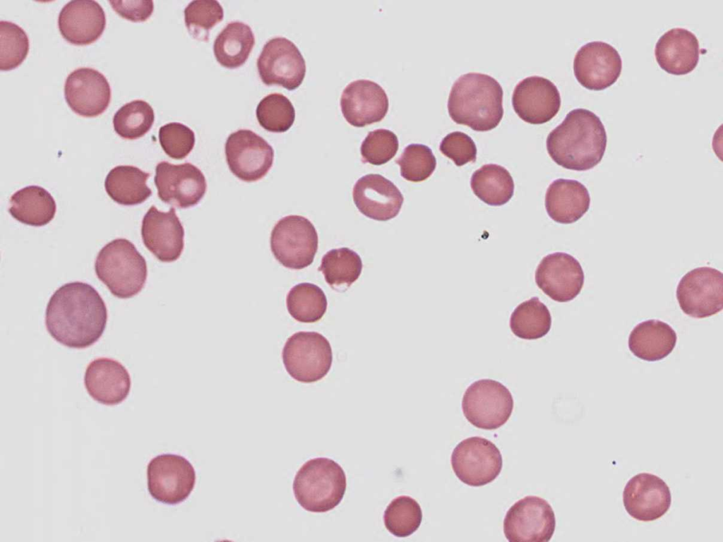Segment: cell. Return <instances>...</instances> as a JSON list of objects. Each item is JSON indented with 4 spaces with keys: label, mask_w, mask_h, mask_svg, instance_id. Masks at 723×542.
I'll return each instance as SVG.
<instances>
[{
    "label": "cell",
    "mask_w": 723,
    "mask_h": 542,
    "mask_svg": "<svg viewBox=\"0 0 723 542\" xmlns=\"http://www.w3.org/2000/svg\"><path fill=\"white\" fill-rule=\"evenodd\" d=\"M107 322L104 300L92 286L82 282L59 287L46 308L48 332L56 342L70 348L92 345L102 335Z\"/></svg>",
    "instance_id": "obj_1"
},
{
    "label": "cell",
    "mask_w": 723,
    "mask_h": 542,
    "mask_svg": "<svg viewBox=\"0 0 723 542\" xmlns=\"http://www.w3.org/2000/svg\"><path fill=\"white\" fill-rule=\"evenodd\" d=\"M607 136L600 118L592 111L577 108L546 138L551 158L563 168L587 171L598 164L604 154Z\"/></svg>",
    "instance_id": "obj_2"
},
{
    "label": "cell",
    "mask_w": 723,
    "mask_h": 542,
    "mask_svg": "<svg viewBox=\"0 0 723 542\" xmlns=\"http://www.w3.org/2000/svg\"><path fill=\"white\" fill-rule=\"evenodd\" d=\"M503 89L493 77L470 72L453 84L448 100L450 118L477 131H490L498 126L503 115Z\"/></svg>",
    "instance_id": "obj_3"
},
{
    "label": "cell",
    "mask_w": 723,
    "mask_h": 542,
    "mask_svg": "<svg viewBox=\"0 0 723 542\" xmlns=\"http://www.w3.org/2000/svg\"><path fill=\"white\" fill-rule=\"evenodd\" d=\"M98 279L116 297L129 299L144 287L148 269L145 258L126 239H116L98 253L95 262Z\"/></svg>",
    "instance_id": "obj_4"
},
{
    "label": "cell",
    "mask_w": 723,
    "mask_h": 542,
    "mask_svg": "<svg viewBox=\"0 0 723 542\" xmlns=\"http://www.w3.org/2000/svg\"><path fill=\"white\" fill-rule=\"evenodd\" d=\"M347 481L342 468L333 459L318 457L307 461L297 471L293 491L298 503L312 512H325L343 498Z\"/></svg>",
    "instance_id": "obj_5"
},
{
    "label": "cell",
    "mask_w": 723,
    "mask_h": 542,
    "mask_svg": "<svg viewBox=\"0 0 723 542\" xmlns=\"http://www.w3.org/2000/svg\"><path fill=\"white\" fill-rule=\"evenodd\" d=\"M286 371L294 380L313 383L322 379L330 369L333 354L330 344L316 332H298L286 342L282 349Z\"/></svg>",
    "instance_id": "obj_6"
},
{
    "label": "cell",
    "mask_w": 723,
    "mask_h": 542,
    "mask_svg": "<svg viewBox=\"0 0 723 542\" xmlns=\"http://www.w3.org/2000/svg\"><path fill=\"white\" fill-rule=\"evenodd\" d=\"M318 243L314 226L307 218L299 215L280 219L270 236V248L276 260L283 266L294 270L303 269L313 263Z\"/></svg>",
    "instance_id": "obj_7"
},
{
    "label": "cell",
    "mask_w": 723,
    "mask_h": 542,
    "mask_svg": "<svg viewBox=\"0 0 723 542\" xmlns=\"http://www.w3.org/2000/svg\"><path fill=\"white\" fill-rule=\"evenodd\" d=\"M514 406L509 390L500 382L482 379L472 383L465 390L462 409L467 420L473 426L494 430L509 419Z\"/></svg>",
    "instance_id": "obj_8"
},
{
    "label": "cell",
    "mask_w": 723,
    "mask_h": 542,
    "mask_svg": "<svg viewBox=\"0 0 723 542\" xmlns=\"http://www.w3.org/2000/svg\"><path fill=\"white\" fill-rule=\"evenodd\" d=\"M148 489L157 501L177 505L184 501L196 483V472L184 457L163 454L153 458L147 467Z\"/></svg>",
    "instance_id": "obj_9"
},
{
    "label": "cell",
    "mask_w": 723,
    "mask_h": 542,
    "mask_svg": "<svg viewBox=\"0 0 723 542\" xmlns=\"http://www.w3.org/2000/svg\"><path fill=\"white\" fill-rule=\"evenodd\" d=\"M451 466L462 482L477 487L492 482L500 474L503 459L494 443L474 436L457 445L451 454Z\"/></svg>",
    "instance_id": "obj_10"
},
{
    "label": "cell",
    "mask_w": 723,
    "mask_h": 542,
    "mask_svg": "<svg viewBox=\"0 0 723 542\" xmlns=\"http://www.w3.org/2000/svg\"><path fill=\"white\" fill-rule=\"evenodd\" d=\"M681 309L686 315L704 318L723 308V275L710 267H700L687 272L676 289Z\"/></svg>",
    "instance_id": "obj_11"
},
{
    "label": "cell",
    "mask_w": 723,
    "mask_h": 542,
    "mask_svg": "<svg viewBox=\"0 0 723 542\" xmlns=\"http://www.w3.org/2000/svg\"><path fill=\"white\" fill-rule=\"evenodd\" d=\"M556 518L549 503L538 496H526L506 512L503 532L510 542H547L555 531Z\"/></svg>",
    "instance_id": "obj_12"
},
{
    "label": "cell",
    "mask_w": 723,
    "mask_h": 542,
    "mask_svg": "<svg viewBox=\"0 0 723 542\" xmlns=\"http://www.w3.org/2000/svg\"><path fill=\"white\" fill-rule=\"evenodd\" d=\"M225 150L230 171L244 181L261 179L273 165V147L264 138L249 129L232 133L227 138Z\"/></svg>",
    "instance_id": "obj_13"
},
{
    "label": "cell",
    "mask_w": 723,
    "mask_h": 542,
    "mask_svg": "<svg viewBox=\"0 0 723 542\" xmlns=\"http://www.w3.org/2000/svg\"><path fill=\"white\" fill-rule=\"evenodd\" d=\"M257 68L264 84L281 85L289 90L297 88L306 73V64L300 51L283 37L266 42L257 59Z\"/></svg>",
    "instance_id": "obj_14"
},
{
    "label": "cell",
    "mask_w": 723,
    "mask_h": 542,
    "mask_svg": "<svg viewBox=\"0 0 723 542\" xmlns=\"http://www.w3.org/2000/svg\"><path fill=\"white\" fill-rule=\"evenodd\" d=\"M154 181L160 199L179 208L197 205L207 189L203 174L189 162L178 165L167 161L159 162Z\"/></svg>",
    "instance_id": "obj_15"
},
{
    "label": "cell",
    "mask_w": 723,
    "mask_h": 542,
    "mask_svg": "<svg viewBox=\"0 0 723 542\" xmlns=\"http://www.w3.org/2000/svg\"><path fill=\"white\" fill-rule=\"evenodd\" d=\"M622 69V59L616 49L603 41L583 44L573 59V71L585 88L600 90L614 83Z\"/></svg>",
    "instance_id": "obj_16"
},
{
    "label": "cell",
    "mask_w": 723,
    "mask_h": 542,
    "mask_svg": "<svg viewBox=\"0 0 723 542\" xmlns=\"http://www.w3.org/2000/svg\"><path fill=\"white\" fill-rule=\"evenodd\" d=\"M585 276L580 263L563 252L543 258L535 272L538 287L554 301L568 302L574 299L584 284Z\"/></svg>",
    "instance_id": "obj_17"
},
{
    "label": "cell",
    "mask_w": 723,
    "mask_h": 542,
    "mask_svg": "<svg viewBox=\"0 0 723 542\" xmlns=\"http://www.w3.org/2000/svg\"><path fill=\"white\" fill-rule=\"evenodd\" d=\"M623 502L628 514L638 521L651 522L669 510L671 495L667 484L659 476L640 473L626 483Z\"/></svg>",
    "instance_id": "obj_18"
},
{
    "label": "cell",
    "mask_w": 723,
    "mask_h": 542,
    "mask_svg": "<svg viewBox=\"0 0 723 542\" xmlns=\"http://www.w3.org/2000/svg\"><path fill=\"white\" fill-rule=\"evenodd\" d=\"M561 95L550 80L532 76L520 80L515 87L512 104L523 121L542 124L551 120L561 107Z\"/></svg>",
    "instance_id": "obj_19"
},
{
    "label": "cell",
    "mask_w": 723,
    "mask_h": 542,
    "mask_svg": "<svg viewBox=\"0 0 723 542\" xmlns=\"http://www.w3.org/2000/svg\"><path fill=\"white\" fill-rule=\"evenodd\" d=\"M64 97L77 114L94 117L103 113L111 100V88L105 76L88 67L71 72L64 84Z\"/></svg>",
    "instance_id": "obj_20"
},
{
    "label": "cell",
    "mask_w": 723,
    "mask_h": 542,
    "mask_svg": "<svg viewBox=\"0 0 723 542\" xmlns=\"http://www.w3.org/2000/svg\"><path fill=\"white\" fill-rule=\"evenodd\" d=\"M141 236L145 246L162 262L175 261L183 251L184 229L172 207L161 212L152 205L143 217Z\"/></svg>",
    "instance_id": "obj_21"
},
{
    "label": "cell",
    "mask_w": 723,
    "mask_h": 542,
    "mask_svg": "<svg viewBox=\"0 0 723 542\" xmlns=\"http://www.w3.org/2000/svg\"><path fill=\"white\" fill-rule=\"evenodd\" d=\"M352 195L359 212L378 221H387L396 217L404 201L402 194L392 181L374 174L358 179Z\"/></svg>",
    "instance_id": "obj_22"
},
{
    "label": "cell",
    "mask_w": 723,
    "mask_h": 542,
    "mask_svg": "<svg viewBox=\"0 0 723 542\" xmlns=\"http://www.w3.org/2000/svg\"><path fill=\"white\" fill-rule=\"evenodd\" d=\"M342 113L353 126L364 127L381 121L388 110V98L381 86L369 80L348 84L340 99Z\"/></svg>",
    "instance_id": "obj_23"
},
{
    "label": "cell",
    "mask_w": 723,
    "mask_h": 542,
    "mask_svg": "<svg viewBox=\"0 0 723 542\" xmlns=\"http://www.w3.org/2000/svg\"><path fill=\"white\" fill-rule=\"evenodd\" d=\"M105 25L104 9L93 0L70 1L61 8L58 17L61 35L76 45L94 42L101 36Z\"/></svg>",
    "instance_id": "obj_24"
},
{
    "label": "cell",
    "mask_w": 723,
    "mask_h": 542,
    "mask_svg": "<svg viewBox=\"0 0 723 542\" xmlns=\"http://www.w3.org/2000/svg\"><path fill=\"white\" fill-rule=\"evenodd\" d=\"M84 384L90 397L104 405H116L128 397L131 381L126 368L110 358H98L85 370Z\"/></svg>",
    "instance_id": "obj_25"
},
{
    "label": "cell",
    "mask_w": 723,
    "mask_h": 542,
    "mask_svg": "<svg viewBox=\"0 0 723 542\" xmlns=\"http://www.w3.org/2000/svg\"><path fill=\"white\" fill-rule=\"evenodd\" d=\"M699 42L694 33L674 28L657 40L655 55L659 66L667 73L683 75L692 71L699 60Z\"/></svg>",
    "instance_id": "obj_26"
},
{
    "label": "cell",
    "mask_w": 723,
    "mask_h": 542,
    "mask_svg": "<svg viewBox=\"0 0 723 542\" xmlns=\"http://www.w3.org/2000/svg\"><path fill=\"white\" fill-rule=\"evenodd\" d=\"M590 196L586 187L576 180L558 179L548 187L545 207L549 216L561 224H571L589 210Z\"/></svg>",
    "instance_id": "obj_27"
},
{
    "label": "cell",
    "mask_w": 723,
    "mask_h": 542,
    "mask_svg": "<svg viewBox=\"0 0 723 542\" xmlns=\"http://www.w3.org/2000/svg\"><path fill=\"white\" fill-rule=\"evenodd\" d=\"M676 332L659 320H648L637 325L628 337V348L638 358L656 361L667 357L674 349Z\"/></svg>",
    "instance_id": "obj_28"
},
{
    "label": "cell",
    "mask_w": 723,
    "mask_h": 542,
    "mask_svg": "<svg viewBox=\"0 0 723 542\" xmlns=\"http://www.w3.org/2000/svg\"><path fill=\"white\" fill-rule=\"evenodd\" d=\"M8 212L18 222L34 227L47 224L54 217L56 205L44 188L29 186L17 191L9 200Z\"/></svg>",
    "instance_id": "obj_29"
},
{
    "label": "cell",
    "mask_w": 723,
    "mask_h": 542,
    "mask_svg": "<svg viewBox=\"0 0 723 542\" xmlns=\"http://www.w3.org/2000/svg\"><path fill=\"white\" fill-rule=\"evenodd\" d=\"M150 174L131 165H119L112 169L104 181L108 195L123 205H135L143 203L152 191L146 182Z\"/></svg>",
    "instance_id": "obj_30"
},
{
    "label": "cell",
    "mask_w": 723,
    "mask_h": 542,
    "mask_svg": "<svg viewBox=\"0 0 723 542\" xmlns=\"http://www.w3.org/2000/svg\"><path fill=\"white\" fill-rule=\"evenodd\" d=\"M255 44L251 27L240 21L229 23L216 37L213 52L222 66L235 68L247 60Z\"/></svg>",
    "instance_id": "obj_31"
},
{
    "label": "cell",
    "mask_w": 723,
    "mask_h": 542,
    "mask_svg": "<svg viewBox=\"0 0 723 542\" xmlns=\"http://www.w3.org/2000/svg\"><path fill=\"white\" fill-rule=\"evenodd\" d=\"M470 186L474 195L487 205L501 206L508 203L514 193V182L503 167L488 164L476 170Z\"/></svg>",
    "instance_id": "obj_32"
},
{
    "label": "cell",
    "mask_w": 723,
    "mask_h": 542,
    "mask_svg": "<svg viewBox=\"0 0 723 542\" xmlns=\"http://www.w3.org/2000/svg\"><path fill=\"white\" fill-rule=\"evenodd\" d=\"M326 282L334 289H348L359 277L362 270L360 256L348 248H335L327 252L318 268Z\"/></svg>",
    "instance_id": "obj_33"
},
{
    "label": "cell",
    "mask_w": 723,
    "mask_h": 542,
    "mask_svg": "<svg viewBox=\"0 0 723 542\" xmlns=\"http://www.w3.org/2000/svg\"><path fill=\"white\" fill-rule=\"evenodd\" d=\"M551 325V317L548 308L536 296L519 304L510 318L511 331L524 339L544 337L550 330Z\"/></svg>",
    "instance_id": "obj_34"
},
{
    "label": "cell",
    "mask_w": 723,
    "mask_h": 542,
    "mask_svg": "<svg viewBox=\"0 0 723 542\" xmlns=\"http://www.w3.org/2000/svg\"><path fill=\"white\" fill-rule=\"evenodd\" d=\"M289 313L301 323L319 320L327 309V299L323 291L311 283H301L293 287L286 299Z\"/></svg>",
    "instance_id": "obj_35"
},
{
    "label": "cell",
    "mask_w": 723,
    "mask_h": 542,
    "mask_svg": "<svg viewBox=\"0 0 723 542\" xmlns=\"http://www.w3.org/2000/svg\"><path fill=\"white\" fill-rule=\"evenodd\" d=\"M155 121L152 107L145 101L136 100L121 107L113 117L115 132L121 138L135 140L147 133Z\"/></svg>",
    "instance_id": "obj_36"
},
{
    "label": "cell",
    "mask_w": 723,
    "mask_h": 542,
    "mask_svg": "<svg viewBox=\"0 0 723 542\" xmlns=\"http://www.w3.org/2000/svg\"><path fill=\"white\" fill-rule=\"evenodd\" d=\"M422 520L419 504L402 495L393 499L386 507L383 521L386 528L397 537H407L415 532Z\"/></svg>",
    "instance_id": "obj_37"
},
{
    "label": "cell",
    "mask_w": 723,
    "mask_h": 542,
    "mask_svg": "<svg viewBox=\"0 0 723 542\" xmlns=\"http://www.w3.org/2000/svg\"><path fill=\"white\" fill-rule=\"evenodd\" d=\"M256 117L264 129L274 133H282L292 126L295 110L287 97L280 93H271L258 103Z\"/></svg>",
    "instance_id": "obj_38"
},
{
    "label": "cell",
    "mask_w": 723,
    "mask_h": 542,
    "mask_svg": "<svg viewBox=\"0 0 723 542\" xmlns=\"http://www.w3.org/2000/svg\"><path fill=\"white\" fill-rule=\"evenodd\" d=\"M186 26L198 40L207 41L209 30L224 17L223 8L216 0H194L184 9Z\"/></svg>",
    "instance_id": "obj_39"
},
{
    "label": "cell",
    "mask_w": 723,
    "mask_h": 542,
    "mask_svg": "<svg viewBox=\"0 0 723 542\" xmlns=\"http://www.w3.org/2000/svg\"><path fill=\"white\" fill-rule=\"evenodd\" d=\"M0 69L9 71L18 66L29 51L27 34L19 25L6 20L0 21Z\"/></svg>",
    "instance_id": "obj_40"
},
{
    "label": "cell",
    "mask_w": 723,
    "mask_h": 542,
    "mask_svg": "<svg viewBox=\"0 0 723 542\" xmlns=\"http://www.w3.org/2000/svg\"><path fill=\"white\" fill-rule=\"evenodd\" d=\"M400 174L407 181L420 182L428 179L434 171L436 159L432 150L423 144H410L396 160Z\"/></svg>",
    "instance_id": "obj_41"
},
{
    "label": "cell",
    "mask_w": 723,
    "mask_h": 542,
    "mask_svg": "<svg viewBox=\"0 0 723 542\" xmlns=\"http://www.w3.org/2000/svg\"><path fill=\"white\" fill-rule=\"evenodd\" d=\"M399 147L397 136L391 131L380 128L369 133L360 151L364 162L381 165L390 160Z\"/></svg>",
    "instance_id": "obj_42"
},
{
    "label": "cell",
    "mask_w": 723,
    "mask_h": 542,
    "mask_svg": "<svg viewBox=\"0 0 723 542\" xmlns=\"http://www.w3.org/2000/svg\"><path fill=\"white\" fill-rule=\"evenodd\" d=\"M158 136L165 152L175 159L185 158L195 145L194 132L179 122H171L161 126Z\"/></svg>",
    "instance_id": "obj_43"
},
{
    "label": "cell",
    "mask_w": 723,
    "mask_h": 542,
    "mask_svg": "<svg viewBox=\"0 0 723 542\" xmlns=\"http://www.w3.org/2000/svg\"><path fill=\"white\" fill-rule=\"evenodd\" d=\"M443 155L452 159L456 166L474 162L477 147L473 140L466 133L454 131L446 136L439 147Z\"/></svg>",
    "instance_id": "obj_44"
},
{
    "label": "cell",
    "mask_w": 723,
    "mask_h": 542,
    "mask_svg": "<svg viewBox=\"0 0 723 542\" xmlns=\"http://www.w3.org/2000/svg\"><path fill=\"white\" fill-rule=\"evenodd\" d=\"M112 8L121 17L133 21H145L153 13V1H109Z\"/></svg>",
    "instance_id": "obj_45"
}]
</instances>
